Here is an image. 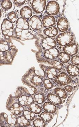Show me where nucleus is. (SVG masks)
Masks as SVG:
<instances>
[{"label":"nucleus","instance_id":"f257e3e1","mask_svg":"<svg viewBox=\"0 0 79 127\" xmlns=\"http://www.w3.org/2000/svg\"><path fill=\"white\" fill-rule=\"evenodd\" d=\"M2 33L5 39H8L14 35V25L7 18L3 20L1 26Z\"/></svg>","mask_w":79,"mask_h":127},{"label":"nucleus","instance_id":"f03ea898","mask_svg":"<svg viewBox=\"0 0 79 127\" xmlns=\"http://www.w3.org/2000/svg\"><path fill=\"white\" fill-rule=\"evenodd\" d=\"M56 41L59 45L65 46L72 43L74 36L69 32H65L59 34L56 38Z\"/></svg>","mask_w":79,"mask_h":127},{"label":"nucleus","instance_id":"7ed1b4c3","mask_svg":"<svg viewBox=\"0 0 79 127\" xmlns=\"http://www.w3.org/2000/svg\"><path fill=\"white\" fill-rule=\"evenodd\" d=\"M24 77V78H28L30 83L35 86H40L43 83V79L36 73L34 67L31 68Z\"/></svg>","mask_w":79,"mask_h":127},{"label":"nucleus","instance_id":"20e7f679","mask_svg":"<svg viewBox=\"0 0 79 127\" xmlns=\"http://www.w3.org/2000/svg\"><path fill=\"white\" fill-rule=\"evenodd\" d=\"M14 33L18 39L21 40H30L34 38V35L28 30H21L15 28Z\"/></svg>","mask_w":79,"mask_h":127},{"label":"nucleus","instance_id":"39448f33","mask_svg":"<svg viewBox=\"0 0 79 127\" xmlns=\"http://www.w3.org/2000/svg\"><path fill=\"white\" fill-rule=\"evenodd\" d=\"M60 6L59 3L55 1H50L46 7V12L48 15H56L59 11Z\"/></svg>","mask_w":79,"mask_h":127},{"label":"nucleus","instance_id":"423d86ee","mask_svg":"<svg viewBox=\"0 0 79 127\" xmlns=\"http://www.w3.org/2000/svg\"><path fill=\"white\" fill-rule=\"evenodd\" d=\"M72 81L71 78L64 72L57 75L54 79V81L57 84L64 86L70 84Z\"/></svg>","mask_w":79,"mask_h":127},{"label":"nucleus","instance_id":"0eeeda50","mask_svg":"<svg viewBox=\"0 0 79 127\" xmlns=\"http://www.w3.org/2000/svg\"><path fill=\"white\" fill-rule=\"evenodd\" d=\"M46 1L43 0H34L31 3L32 10L37 14L41 13L44 11L46 6Z\"/></svg>","mask_w":79,"mask_h":127},{"label":"nucleus","instance_id":"6e6552de","mask_svg":"<svg viewBox=\"0 0 79 127\" xmlns=\"http://www.w3.org/2000/svg\"><path fill=\"white\" fill-rule=\"evenodd\" d=\"M29 23L30 27L32 30L35 31H39L42 27L41 19L39 16L36 15L32 16L30 18Z\"/></svg>","mask_w":79,"mask_h":127},{"label":"nucleus","instance_id":"1a4fd4ad","mask_svg":"<svg viewBox=\"0 0 79 127\" xmlns=\"http://www.w3.org/2000/svg\"><path fill=\"white\" fill-rule=\"evenodd\" d=\"M40 67L45 73L49 79H52L55 78L58 75L57 71L53 67L45 66L41 64Z\"/></svg>","mask_w":79,"mask_h":127},{"label":"nucleus","instance_id":"9d476101","mask_svg":"<svg viewBox=\"0 0 79 127\" xmlns=\"http://www.w3.org/2000/svg\"><path fill=\"white\" fill-rule=\"evenodd\" d=\"M41 46L44 50H46L55 48L57 46L56 41L50 37H45L41 41Z\"/></svg>","mask_w":79,"mask_h":127},{"label":"nucleus","instance_id":"9b49d317","mask_svg":"<svg viewBox=\"0 0 79 127\" xmlns=\"http://www.w3.org/2000/svg\"><path fill=\"white\" fill-rule=\"evenodd\" d=\"M59 51L56 48H53L49 50H45L44 52V56L46 59L54 60L59 57Z\"/></svg>","mask_w":79,"mask_h":127},{"label":"nucleus","instance_id":"f8f14e48","mask_svg":"<svg viewBox=\"0 0 79 127\" xmlns=\"http://www.w3.org/2000/svg\"><path fill=\"white\" fill-rule=\"evenodd\" d=\"M57 29L61 32L67 31L69 28V22L66 18L64 17L59 18L57 23Z\"/></svg>","mask_w":79,"mask_h":127},{"label":"nucleus","instance_id":"ddd939ff","mask_svg":"<svg viewBox=\"0 0 79 127\" xmlns=\"http://www.w3.org/2000/svg\"><path fill=\"white\" fill-rule=\"evenodd\" d=\"M63 50L64 52L69 56H73L77 53L78 47L75 43L70 44L64 47Z\"/></svg>","mask_w":79,"mask_h":127},{"label":"nucleus","instance_id":"4468645a","mask_svg":"<svg viewBox=\"0 0 79 127\" xmlns=\"http://www.w3.org/2000/svg\"><path fill=\"white\" fill-rule=\"evenodd\" d=\"M18 101L21 106H28L35 103L34 98L27 95H23L19 97Z\"/></svg>","mask_w":79,"mask_h":127},{"label":"nucleus","instance_id":"2eb2a0df","mask_svg":"<svg viewBox=\"0 0 79 127\" xmlns=\"http://www.w3.org/2000/svg\"><path fill=\"white\" fill-rule=\"evenodd\" d=\"M42 22L43 27H49L55 24L56 19L53 16L46 15L43 17Z\"/></svg>","mask_w":79,"mask_h":127},{"label":"nucleus","instance_id":"dca6fc26","mask_svg":"<svg viewBox=\"0 0 79 127\" xmlns=\"http://www.w3.org/2000/svg\"><path fill=\"white\" fill-rule=\"evenodd\" d=\"M16 28L21 30H28L30 29L29 22L26 19L20 17L16 22Z\"/></svg>","mask_w":79,"mask_h":127},{"label":"nucleus","instance_id":"f3484780","mask_svg":"<svg viewBox=\"0 0 79 127\" xmlns=\"http://www.w3.org/2000/svg\"><path fill=\"white\" fill-rule=\"evenodd\" d=\"M33 12L30 7L28 6H25L20 10V15L21 17L25 19H29L32 16Z\"/></svg>","mask_w":79,"mask_h":127},{"label":"nucleus","instance_id":"a211bd4d","mask_svg":"<svg viewBox=\"0 0 79 127\" xmlns=\"http://www.w3.org/2000/svg\"><path fill=\"white\" fill-rule=\"evenodd\" d=\"M9 109H10L12 113L16 116L20 115L23 113L24 110V107L19 103L15 102L12 103Z\"/></svg>","mask_w":79,"mask_h":127},{"label":"nucleus","instance_id":"6ab92c4d","mask_svg":"<svg viewBox=\"0 0 79 127\" xmlns=\"http://www.w3.org/2000/svg\"><path fill=\"white\" fill-rule=\"evenodd\" d=\"M43 33L45 35L49 37H54L59 34V31L55 26L47 28L43 31Z\"/></svg>","mask_w":79,"mask_h":127},{"label":"nucleus","instance_id":"aec40b11","mask_svg":"<svg viewBox=\"0 0 79 127\" xmlns=\"http://www.w3.org/2000/svg\"><path fill=\"white\" fill-rule=\"evenodd\" d=\"M47 100L55 105H60L63 103V101L60 97L54 94L50 93L47 95Z\"/></svg>","mask_w":79,"mask_h":127},{"label":"nucleus","instance_id":"412c9836","mask_svg":"<svg viewBox=\"0 0 79 127\" xmlns=\"http://www.w3.org/2000/svg\"><path fill=\"white\" fill-rule=\"evenodd\" d=\"M67 72L71 76L75 77L79 74V67L73 64H69L66 67Z\"/></svg>","mask_w":79,"mask_h":127},{"label":"nucleus","instance_id":"4be33fe9","mask_svg":"<svg viewBox=\"0 0 79 127\" xmlns=\"http://www.w3.org/2000/svg\"><path fill=\"white\" fill-rule=\"evenodd\" d=\"M42 107L45 111L51 114L55 113L57 111L56 105L50 102H45Z\"/></svg>","mask_w":79,"mask_h":127},{"label":"nucleus","instance_id":"5701e85b","mask_svg":"<svg viewBox=\"0 0 79 127\" xmlns=\"http://www.w3.org/2000/svg\"><path fill=\"white\" fill-rule=\"evenodd\" d=\"M54 94L63 99H65L68 97V94L64 89L60 88H56L53 90V92Z\"/></svg>","mask_w":79,"mask_h":127},{"label":"nucleus","instance_id":"b1692460","mask_svg":"<svg viewBox=\"0 0 79 127\" xmlns=\"http://www.w3.org/2000/svg\"><path fill=\"white\" fill-rule=\"evenodd\" d=\"M28 109L36 114H40L42 112L41 108L39 104L35 103L28 106Z\"/></svg>","mask_w":79,"mask_h":127},{"label":"nucleus","instance_id":"393cba45","mask_svg":"<svg viewBox=\"0 0 79 127\" xmlns=\"http://www.w3.org/2000/svg\"><path fill=\"white\" fill-rule=\"evenodd\" d=\"M17 123L18 125L24 127H28L30 125L29 120L26 119L23 115L19 116L17 119Z\"/></svg>","mask_w":79,"mask_h":127},{"label":"nucleus","instance_id":"a878e982","mask_svg":"<svg viewBox=\"0 0 79 127\" xmlns=\"http://www.w3.org/2000/svg\"><path fill=\"white\" fill-rule=\"evenodd\" d=\"M10 44L7 41L1 39L0 40V50L3 52H6L10 50Z\"/></svg>","mask_w":79,"mask_h":127},{"label":"nucleus","instance_id":"bb28decb","mask_svg":"<svg viewBox=\"0 0 79 127\" xmlns=\"http://www.w3.org/2000/svg\"><path fill=\"white\" fill-rule=\"evenodd\" d=\"M34 99L35 102L38 104H42L45 102L46 98L44 95L41 94H38L34 96Z\"/></svg>","mask_w":79,"mask_h":127},{"label":"nucleus","instance_id":"cd10ccee","mask_svg":"<svg viewBox=\"0 0 79 127\" xmlns=\"http://www.w3.org/2000/svg\"><path fill=\"white\" fill-rule=\"evenodd\" d=\"M23 115L29 121H33L36 117L35 114L29 110H25L23 111Z\"/></svg>","mask_w":79,"mask_h":127},{"label":"nucleus","instance_id":"c85d7f7f","mask_svg":"<svg viewBox=\"0 0 79 127\" xmlns=\"http://www.w3.org/2000/svg\"><path fill=\"white\" fill-rule=\"evenodd\" d=\"M58 57L60 61L64 63H68L70 60L71 58L70 56L63 52L59 53Z\"/></svg>","mask_w":79,"mask_h":127},{"label":"nucleus","instance_id":"c756f323","mask_svg":"<svg viewBox=\"0 0 79 127\" xmlns=\"http://www.w3.org/2000/svg\"><path fill=\"white\" fill-rule=\"evenodd\" d=\"M40 116L41 119L46 122H50L52 118V116L51 113L46 112H44L41 113Z\"/></svg>","mask_w":79,"mask_h":127},{"label":"nucleus","instance_id":"7c9ffc66","mask_svg":"<svg viewBox=\"0 0 79 127\" xmlns=\"http://www.w3.org/2000/svg\"><path fill=\"white\" fill-rule=\"evenodd\" d=\"M12 6V2L10 0H2L1 2V7L5 11L11 9Z\"/></svg>","mask_w":79,"mask_h":127},{"label":"nucleus","instance_id":"2f4dec72","mask_svg":"<svg viewBox=\"0 0 79 127\" xmlns=\"http://www.w3.org/2000/svg\"><path fill=\"white\" fill-rule=\"evenodd\" d=\"M51 63L53 65V67L57 71H61L63 69V64L57 60H52L51 62Z\"/></svg>","mask_w":79,"mask_h":127},{"label":"nucleus","instance_id":"473e14b6","mask_svg":"<svg viewBox=\"0 0 79 127\" xmlns=\"http://www.w3.org/2000/svg\"><path fill=\"white\" fill-rule=\"evenodd\" d=\"M33 125L36 127H44L46 126V123L41 119L37 118L33 122Z\"/></svg>","mask_w":79,"mask_h":127},{"label":"nucleus","instance_id":"72a5a7b5","mask_svg":"<svg viewBox=\"0 0 79 127\" xmlns=\"http://www.w3.org/2000/svg\"><path fill=\"white\" fill-rule=\"evenodd\" d=\"M44 87L47 90H50L53 88L54 86V83L51 81L49 79H45L43 80V82Z\"/></svg>","mask_w":79,"mask_h":127},{"label":"nucleus","instance_id":"f704fd0d","mask_svg":"<svg viewBox=\"0 0 79 127\" xmlns=\"http://www.w3.org/2000/svg\"><path fill=\"white\" fill-rule=\"evenodd\" d=\"M7 17L8 20L12 23H15L17 20V15L14 11H11L8 13L7 15Z\"/></svg>","mask_w":79,"mask_h":127},{"label":"nucleus","instance_id":"c9c22d12","mask_svg":"<svg viewBox=\"0 0 79 127\" xmlns=\"http://www.w3.org/2000/svg\"><path fill=\"white\" fill-rule=\"evenodd\" d=\"M79 57L78 55H76L74 56L71 58L70 60V62L73 65L79 66Z\"/></svg>","mask_w":79,"mask_h":127},{"label":"nucleus","instance_id":"e433bc0d","mask_svg":"<svg viewBox=\"0 0 79 127\" xmlns=\"http://www.w3.org/2000/svg\"><path fill=\"white\" fill-rule=\"evenodd\" d=\"M26 0H14V2L15 5L17 7H20L21 6H23Z\"/></svg>","mask_w":79,"mask_h":127},{"label":"nucleus","instance_id":"4c0bfd02","mask_svg":"<svg viewBox=\"0 0 79 127\" xmlns=\"http://www.w3.org/2000/svg\"><path fill=\"white\" fill-rule=\"evenodd\" d=\"M5 52H3L0 50V64H3V61L4 62H5L6 64H8L4 61L5 60Z\"/></svg>","mask_w":79,"mask_h":127},{"label":"nucleus","instance_id":"58836bf2","mask_svg":"<svg viewBox=\"0 0 79 127\" xmlns=\"http://www.w3.org/2000/svg\"><path fill=\"white\" fill-rule=\"evenodd\" d=\"M64 89L68 93H71L74 91V88L71 86H66L64 87Z\"/></svg>","mask_w":79,"mask_h":127},{"label":"nucleus","instance_id":"ea45409f","mask_svg":"<svg viewBox=\"0 0 79 127\" xmlns=\"http://www.w3.org/2000/svg\"><path fill=\"white\" fill-rule=\"evenodd\" d=\"M1 16H2V12H1V10L0 8V18L1 17Z\"/></svg>","mask_w":79,"mask_h":127},{"label":"nucleus","instance_id":"a19ab883","mask_svg":"<svg viewBox=\"0 0 79 127\" xmlns=\"http://www.w3.org/2000/svg\"></svg>","mask_w":79,"mask_h":127}]
</instances>
